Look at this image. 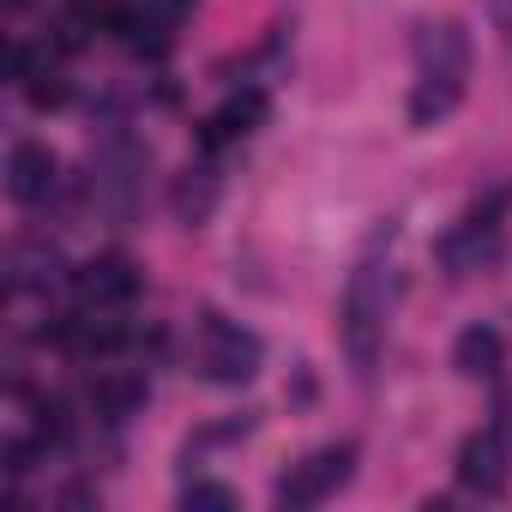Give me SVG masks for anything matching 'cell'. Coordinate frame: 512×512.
Here are the masks:
<instances>
[{"instance_id":"1","label":"cell","mask_w":512,"mask_h":512,"mask_svg":"<svg viewBox=\"0 0 512 512\" xmlns=\"http://www.w3.org/2000/svg\"><path fill=\"white\" fill-rule=\"evenodd\" d=\"M470 85V31L458 19L416 31V85H410V127H440Z\"/></svg>"},{"instance_id":"2","label":"cell","mask_w":512,"mask_h":512,"mask_svg":"<svg viewBox=\"0 0 512 512\" xmlns=\"http://www.w3.org/2000/svg\"><path fill=\"white\" fill-rule=\"evenodd\" d=\"M386 314H392V290H386V266L380 260H362L344 284V308H338V332H344V350L356 362V374H374L380 362V344H386Z\"/></svg>"},{"instance_id":"3","label":"cell","mask_w":512,"mask_h":512,"mask_svg":"<svg viewBox=\"0 0 512 512\" xmlns=\"http://www.w3.org/2000/svg\"><path fill=\"white\" fill-rule=\"evenodd\" d=\"M260 362H266L260 332H247V326H235L223 314H205V326H199V368H205L211 386H247L253 374H260Z\"/></svg>"},{"instance_id":"4","label":"cell","mask_w":512,"mask_h":512,"mask_svg":"<svg viewBox=\"0 0 512 512\" xmlns=\"http://www.w3.org/2000/svg\"><path fill=\"white\" fill-rule=\"evenodd\" d=\"M350 470H356V440H332V446H320V452H308L302 464H290L284 476H278V506L284 512H308V506H320V500H332L344 482H350Z\"/></svg>"},{"instance_id":"5","label":"cell","mask_w":512,"mask_h":512,"mask_svg":"<svg viewBox=\"0 0 512 512\" xmlns=\"http://www.w3.org/2000/svg\"><path fill=\"white\" fill-rule=\"evenodd\" d=\"M452 476H458V488H470V494H482V500H500V494L512 488V452H506V434H500V428H476V434H464V446H458V458H452Z\"/></svg>"},{"instance_id":"6","label":"cell","mask_w":512,"mask_h":512,"mask_svg":"<svg viewBox=\"0 0 512 512\" xmlns=\"http://www.w3.org/2000/svg\"><path fill=\"white\" fill-rule=\"evenodd\" d=\"M73 290H79L85 308H97V314H121V308L139 296V266L127 260V253H97L91 266L73 272Z\"/></svg>"},{"instance_id":"7","label":"cell","mask_w":512,"mask_h":512,"mask_svg":"<svg viewBox=\"0 0 512 512\" xmlns=\"http://www.w3.org/2000/svg\"><path fill=\"white\" fill-rule=\"evenodd\" d=\"M266 109H272V103H266V91H260V85H241V91H229V97H223V103H217V109L199 121V151H205V157H217L229 139H247L253 127L266 121Z\"/></svg>"},{"instance_id":"8","label":"cell","mask_w":512,"mask_h":512,"mask_svg":"<svg viewBox=\"0 0 512 512\" xmlns=\"http://www.w3.org/2000/svg\"><path fill=\"white\" fill-rule=\"evenodd\" d=\"M55 187H61L55 151L37 145V139H19V145L7 151V193H13V205H49Z\"/></svg>"},{"instance_id":"9","label":"cell","mask_w":512,"mask_h":512,"mask_svg":"<svg viewBox=\"0 0 512 512\" xmlns=\"http://www.w3.org/2000/svg\"><path fill=\"white\" fill-rule=\"evenodd\" d=\"M500 362H506V338H500L494 326H464V332H458V344H452V368H458L464 380H494Z\"/></svg>"},{"instance_id":"10","label":"cell","mask_w":512,"mask_h":512,"mask_svg":"<svg viewBox=\"0 0 512 512\" xmlns=\"http://www.w3.org/2000/svg\"><path fill=\"white\" fill-rule=\"evenodd\" d=\"M217 193H223V175H217V163H211V157H199V163L175 181V217H181L187 229H199V223L211 217Z\"/></svg>"},{"instance_id":"11","label":"cell","mask_w":512,"mask_h":512,"mask_svg":"<svg viewBox=\"0 0 512 512\" xmlns=\"http://www.w3.org/2000/svg\"><path fill=\"white\" fill-rule=\"evenodd\" d=\"M181 506H187V512H229L235 494H229L223 482H187V488H181Z\"/></svg>"},{"instance_id":"12","label":"cell","mask_w":512,"mask_h":512,"mask_svg":"<svg viewBox=\"0 0 512 512\" xmlns=\"http://www.w3.org/2000/svg\"><path fill=\"white\" fill-rule=\"evenodd\" d=\"M488 13H494L500 31H512V0H488Z\"/></svg>"}]
</instances>
